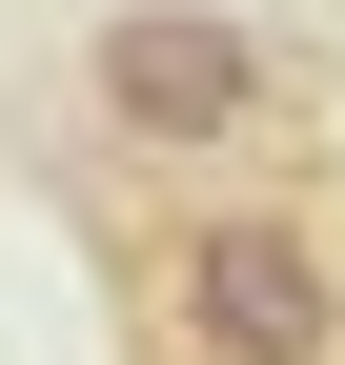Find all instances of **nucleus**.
Here are the masks:
<instances>
[{"instance_id":"1","label":"nucleus","mask_w":345,"mask_h":365,"mask_svg":"<svg viewBox=\"0 0 345 365\" xmlns=\"http://www.w3.org/2000/svg\"><path fill=\"white\" fill-rule=\"evenodd\" d=\"M163 325L203 365H345V264L305 203H203L163 244Z\"/></svg>"},{"instance_id":"2","label":"nucleus","mask_w":345,"mask_h":365,"mask_svg":"<svg viewBox=\"0 0 345 365\" xmlns=\"http://www.w3.org/2000/svg\"><path fill=\"white\" fill-rule=\"evenodd\" d=\"M81 102H102V143H143V163H224L244 122L284 102V61L224 21V0H122V21L81 41Z\"/></svg>"}]
</instances>
